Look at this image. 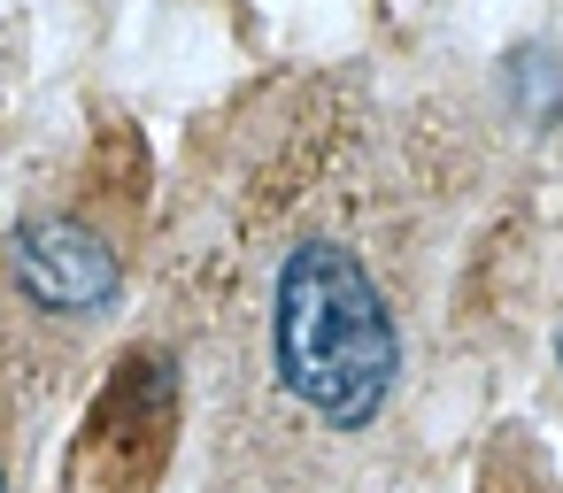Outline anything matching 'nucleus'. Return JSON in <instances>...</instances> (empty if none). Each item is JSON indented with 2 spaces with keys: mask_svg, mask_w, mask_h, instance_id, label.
<instances>
[{
  "mask_svg": "<svg viewBox=\"0 0 563 493\" xmlns=\"http://www.w3.org/2000/svg\"><path fill=\"white\" fill-rule=\"evenodd\" d=\"M271 362L278 385L332 432H363L401 378V324L378 278L340 239H301L271 285Z\"/></svg>",
  "mask_w": 563,
  "mask_h": 493,
  "instance_id": "1",
  "label": "nucleus"
},
{
  "mask_svg": "<svg viewBox=\"0 0 563 493\" xmlns=\"http://www.w3.org/2000/svg\"><path fill=\"white\" fill-rule=\"evenodd\" d=\"M16 293L47 316H101L124 293V262L117 247L78 224V216H47L16 239Z\"/></svg>",
  "mask_w": 563,
  "mask_h": 493,
  "instance_id": "2",
  "label": "nucleus"
},
{
  "mask_svg": "<svg viewBox=\"0 0 563 493\" xmlns=\"http://www.w3.org/2000/svg\"><path fill=\"white\" fill-rule=\"evenodd\" d=\"M0 493H9V478H0Z\"/></svg>",
  "mask_w": 563,
  "mask_h": 493,
  "instance_id": "3",
  "label": "nucleus"
}]
</instances>
